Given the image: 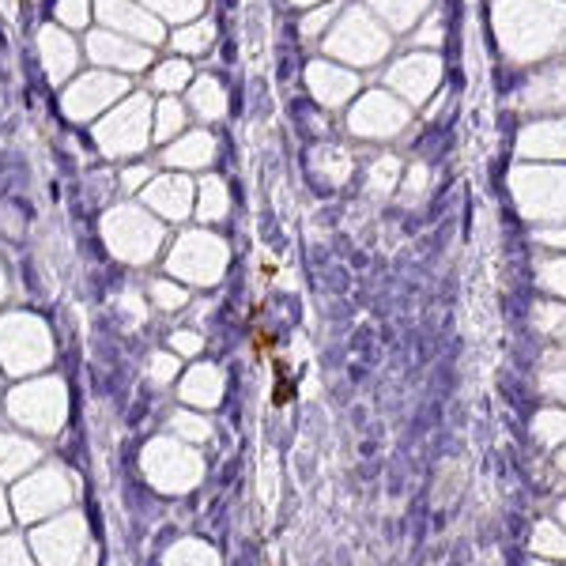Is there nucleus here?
I'll return each mask as SVG.
<instances>
[{
	"mask_svg": "<svg viewBox=\"0 0 566 566\" xmlns=\"http://www.w3.org/2000/svg\"><path fill=\"white\" fill-rule=\"evenodd\" d=\"M559 468H563V472H566V449L559 453Z\"/></svg>",
	"mask_w": 566,
	"mask_h": 566,
	"instance_id": "nucleus-31",
	"label": "nucleus"
},
{
	"mask_svg": "<svg viewBox=\"0 0 566 566\" xmlns=\"http://www.w3.org/2000/svg\"><path fill=\"white\" fill-rule=\"evenodd\" d=\"M532 434L544 446H563L566 442V408H547L532 419Z\"/></svg>",
	"mask_w": 566,
	"mask_h": 566,
	"instance_id": "nucleus-12",
	"label": "nucleus"
},
{
	"mask_svg": "<svg viewBox=\"0 0 566 566\" xmlns=\"http://www.w3.org/2000/svg\"><path fill=\"white\" fill-rule=\"evenodd\" d=\"M540 333L555 336V340H566V306H555V302H540L536 313H532Z\"/></svg>",
	"mask_w": 566,
	"mask_h": 566,
	"instance_id": "nucleus-15",
	"label": "nucleus"
},
{
	"mask_svg": "<svg viewBox=\"0 0 566 566\" xmlns=\"http://www.w3.org/2000/svg\"><path fill=\"white\" fill-rule=\"evenodd\" d=\"M189 396H193V400H200V404H215V396H219V378H215L212 367H204V370L193 374Z\"/></svg>",
	"mask_w": 566,
	"mask_h": 566,
	"instance_id": "nucleus-16",
	"label": "nucleus"
},
{
	"mask_svg": "<svg viewBox=\"0 0 566 566\" xmlns=\"http://www.w3.org/2000/svg\"><path fill=\"white\" fill-rule=\"evenodd\" d=\"M532 552L547 555V559H566V532L555 521H540L532 532Z\"/></svg>",
	"mask_w": 566,
	"mask_h": 566,
	"instance_id": "nucleus-13",
	"label": "nucleus"
},
{
	"mask_svg": "<svg viewBox=\"0 0 566 566\" xmlns=\"http://www.w3.org/2000/svg\"><path fill=\"white\" fill-rule=\"evenodd\" d=\"M404 125H408V106L385 91H374L367 99H359L355 110L347 113V128L355 136H362V140H389Z\"/></svg>",
	"mask_w": 566,
	"mask_h": 566,
	"instance_id": "nucleus-4",
	"label": "nucleus"
},
{
	"mask_svg": "<svg viewBox=\"0 0 566 566\" xmlns=\"http://www.w3.org/2000/svg\"><path fill=\"white\" fill-rule=\"evenodd\" d=\"M517 110H566V64L563 68H547L540 76H532L529 84L517 91Z\"/></svg>",
	"mask_w": 566,
	"mask_h": 566,
	"instance_id": "nucleus-6",
	"label": "nucleus"
},
{
	"mask_svg": "<svg viewBox=\"0 0 566 566\" xmlns=\"http://www.w3.org/2000/svg\"><path fill=\"white\" fill-rule=\"evenodd\" d=\"M521 159H566V121H536L517 136Z\"/></svg>",
	"mask_w": 566,
	"mask_h": 566,
	"instance_id": "nucleus-7",
	"label": "nucleus"
},
{
	"mask_svg": "<svg viewBox=\"0 0 566 566\" xmlns=\"http://www.w3.org/2000/svg\"><path fill=\"white\" fill-rule=\"evenodd\" d=\"M193 106H197L200 113H208V117L223 113V95H219V87H215L212 79H204V84L193 91Z\"/></svg>",
	"mask_w": 566,
	"mask_h": 566,
	"instance_id": "nucleus-19",
	"label": "nucleus"
},
{
	"mask_svg": "<svg viewBox=\"0 0 566 566\" xmlns=\"http://www.w3.org/2000/svg\"><path fill=\"white\" fill-rule=\"evenodd\" d=\"M223 204H226L223 185H219V182H208V185H204V200H200V212H204L208 219H215V215L223 212Z\"/></svg>",
	"mask_w": 566,
	"mask_h": 566,
	"instance_id": "nucleus-22",
	"label": "nucleus"
},
{
	"mask_svg": "<svg viewBox=\"0 0 566 566\" xmlns=\"http://www.w3.org/2000/svg\"><path fill=\"white\" fill-rule=\"evenodd\" d=\"M416 42H419V46H438V42H442V23L431 19V23H427V27L416 35Z\"/></svg>",
	"mask_w": 566,
	"mask_h": 566,
	"instance_id": "nucleus-26",
	"label": "nucleus"
},
{
	"mask_svg": "<svg viewBox=\"0 0 566 566\" xmlns=\"http://www.w3.org/2000/svg\"><path fill=\"white\" fill-rule=\"evenodd\" d=\"M396 177H400V163H396L393 155H382V159H374V166H370V174H367V189L374 193V197H389L396 189Z\"/></svg>",
	"mask_w": 566,
	"mask_h": 566,
	"instance_id": "nucleus-14",
	"label": "nucleus"
},
{
	"mask_svg": "<svg viewBox=\"0 0 566 566\" xmlns=\"http://www.w3.org/2000/svg\"><path fill=\"white\" fill-rule=\"evenodd\" d=\"M208 155H212V140L208 136H193V140H185L177 151H170V163H208Z\"/></svg>",
	"mask_w": 566,
	"mask_h": 566,
	"instance_id": "nucleus-18",
	"label": "nucleus"
},
{
	"mask_svg": "<svg viewBox=\"0 0 566 566\" xmlns=\"http://www.w3.org/2000/svg\"><path fill=\"white\" fill-rule=\"evenodd\" d=\"M442 79V61L434 53H411L404 61H396L389 72H385V84L393 87L396 95H404L408 102H423L431 99V91Z\"/></svg>",
	"mask_w": 566,
	"mask_h": 566,
	"instance_id": "nucleus-5",
	"label": "nucleus"
},
{
	"mask_svg": "<svg viewBox=\"0 0 566 566\" xmlns=\"http://www.w3.org/2000/svg\"><path fill=\"white\" fill-rule=\"evenodd\" d=\"M208 38H212V27H197V30H189V35H182L177 42H182L185 50H204Z\"/></svg>",
	"mask_w": 566,
	"mask_h": 566,
	"instance_id": "nucleus-23",
	"label": "nucleus"
},
{
	"mask_svg": "<svg viewBox=\"0 0 566 566\" xmlns=\"http://www.w3.org/2000/svg\"><path fill=\"white\" fill-rule=\"evenodd\" d=\"M177 125H182V110H177L174 102H166V106H163V128H159V136H170Z\"/></svg>",
	"mask_w": 566,
	"mask_h": 566,
	"instance_id": "nucleus-25",
	"label": "nucleus"
},
{
	"mask_svg": "<svg viewBox=\"0 0 566 566\" xmlns=\"http://www.w3.org/2000/svg\"><path fill=\"white\" fill-rule=\"evenodd\" d=\"M170 370H174V362H170V359H155V378H159V382H166Z\"/></svg>",
	"mask_w": 566,
	"mask_h": 566,
	"instance_id": "nucleus-30",
	"label": "nucleus"
},
{
	"mask_svg": "<svg viewBox=\"0 0 566 566\" xmlns=\"http://www.w3.org/2000/svg\"><path fill=\"white\" fill-rule=\"evenodd\" d=\"M325 46L347 64H378L389 50V35H385V27H378L367 8H347L336 30L325 38Z\"/></svg>",
	"mask_w": 566,
	"mask_h": 566,
	"instance_id": "nucleus-3",
	"label": "nucleus"
},
{
	"mask_svg": "<svg viewBox=\"0 0 566 566\" xmlns=\"http://www.w3.org/2000/svg\"><path fill=\"white\" fill-rule=\"evenodd\" d=\"M427 4H431V0H370V8H374L393 30H408L411 23L427 12Z\"/></svg>",
	"mask_w": 566,
	"mask_h": 566,
	"instance_id": "nucleus-9",
	"label": "nucleus"
},
{
	"mask_svg": "<svg viewBox=\"0 0 566 566\" xmlns=\"http://www.w3.org/2000/svg\"><path fill=\"white\" fill-rule=\"evenodd\" d=\"M427 182H431V170H427L423 163L411 166L408 170V182H404V200H408V204H411V200H419L427 193Z\"/></svg>",
	"mask_w": 566,
	"mask_h": 566,
	"instance_id": "nucleus-20",
	"label": "nucleus"
},
{
	"mask_svg": "<svg viewBox=\"0 0 566 566\" xmlns=\"http://www.w3.org/2000/svg\"><path fill=\"white\" fill-rule=\"evenodd\" d=\"M174 340H177V347H182V351H197V344H200L193 333H182V336H174Z\"/></svg>",
	"mask_w": 566,
	"mask_h": 566,
	"instance_id": "nucleus-29",
	"label": "nucleus"
},
{
	"mask_svg": "<svg viewBox=\"0 0 566 566\" xmlns=\"http://www.w3.org/2000/svg\"><path fill=\"white\" fill-rule=\"evenodd\" d=\"M559 517H563V521H566V502H563V506H559Z\"/></svg>",
	"mask_w": 566,
	"mask_h": 566,
	"instance_id": "nucleus-32",
	"label": "nucleus"
},
{
	"mask_svg": "<svg viewBox=\"0 0 566 566\" xmlns=\"http://www.w3.org/2000/svg\"><path fill=\"white\" fill-rule=\"evenodd\" d=\"M540 389L552 400H566V351H547L540 362Z\"/></svg>",
	"mask_w": 566,
	"mask_h": 566,
	"instance_id": "nucleus-10",
	"label": "nucleus"
},
{
	"mask_svg": "<svg viewBox=\"0 0 566 566\" xmlns=\"http://www.w3.org/2000/svg\"><path fill=\"white\" fill-rule=\"evenodd\" d=\"M536 242H540V246H552V249H566V226H555V231H536Z\"/></svg>",
	"mask_w": 566,
	"mask_h": 566,
	"instance_id": "nucleus-24",
	"label": "nucleus"
},
{
	"mask_svg": "<svg viewBox=\"0 0 566 566\" xmlns=\"http://www.w3.org/2000/svg\"><path fill=\"white\" fill-rule=\"evenodd\" d=\"M333 15H336V4H325V8H318V12H313V15H306V19H302V35H306V38H318L321 30L329 27V19H333Z\"/></svg>",
	"mask_w": 566,
	"mask_h": 566,
	"instance_id": "nucleus-21",
	"label": "nucleus"
},
{
	"mask_svg": "<svg viewBox=\"0 0 566 566\" xmlns=\"http://www.w3.org/2000/svg\"><path fill=\"white\" fill-rule=\"evenodd\" d=\"M509 189L525 219H566V166H517Z\"/></svg>",
	"mask_w": 566,
	"mask_h": 566,
	"instance_id": "nucleus-2",
	"label": "nucleus"
},
{
	"mask_svg": "<svg viewBox=\"0 0 566 566\" xmlns=\"http://www.w3.org/2000/svg\"><path fill=\"white\" fill-rule=\"evenodd\" d=\"M540 283H544L547 291H555V295L566 298V257H552V261H540L536 269Z\"/></svg>",
	"mask_w": 566,
	"mask_h": 566,
	"instance_id": "nucleus-17",
	"label": "nucleus"
},
{
	"mask_svg": "<svg viewBox=\"0 0 566 566\" xmlns=\"http://www.w3.org/2000/svg\"><path fill=\"white\" fill-rule=\"evenodd\" d=\"M313 166H318V174L325 177L329 185H344L347 177H351V155H347L344 148H321L318 155H313Z\"/></svg>",
	"mask_w": 566,
	"mask_h": 566,
	"instance_id": "nucleus-11",
	"label": "nucleus"
},
{
	"mask_svg": "<svg viewBox=\"0 0 566 566\" xmlns=\"http://www.w3.org/2000/svg\"><path fill=\"white\" fill-rule=\"evenodd\" d=\"M310 91L321 106H344L355 91H359V76L347 68H336V64H310Z\"/></svg>",
	"mask_w": 566,
	"mask_h": 566,
	"instance_id": "nucleus-8",
	"label": "nucleus"
},
{
	"mask_svg": "<svg viewBox=\"0 0 566 566\" xmlns=\"http://www.w3.org/2000/svg\"><path fill=\"white\" fill-rule=\"evenodd\" d=\"M295 4H313V0H295Z\"/></svg>",
	"mask_w": 566,
	"mask_h": 566,
	"instance_id": "nucleus-33",
	"label": "nucleus"
},
{
	"mask_svg": "<svg viewBox=\"0 0 566 566\" xmlns=\"http://www.w3.org/2000/svg\"><path fill=\"white\" fill-rule=\"evenodd\" d=\"M159 298H163V302L166 306H182V291H177V287H159Z\"/></svg>",
	"mask_w": 566,
	"mask_h": 566,
	"instance_id": "nucleus-28",
	"label": "nucleus"
},
{
	"mask_svg": "<svg viewBox=\"0 0 566 566\" xmlns=\"http://www.w3.org/2000/svg\"><path fill=\"white\" fill-rule=\"evenodd\" d=\"M185 79V64H166L163 72H159V84L163 87H177Z\"/></svg>",
	"mask_w": 566,
	"mask_h": 566,
	"instance_id": "nucleus-27",
	"label": "nucleus"
},
{
	"mask_svg": "<svg viewBox=\"0 0 566 566\" xmlns=\"http://www.w3.org/2000/svg\"><path fill=\"white\" fill-rule=\"evenodd\" d=\"M495 38L517 64L566 53V0H495Z\"/></svg>",
	"mask_w": 566,
	"mask_h": 566,
	"instance_id": "nucleus-1",
	"label": "nucleus"
}]
</instances>
